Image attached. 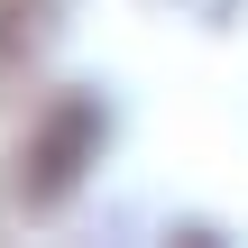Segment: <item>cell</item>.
Instances as JSON below:
<instances>
[{
  "instance_id": "cell-1",
  "label": "cell",
  "mask_w": 248,
  "mask_h": 248,
  "mask_svg": "<svg viewBox=\"0 0 248 248\" xmlns=\"http://www.w3.org/2000/svg\"><path fill=\"white\" fill-rule=\"evenodd\" d=\"M101 147H110V101H101L92 83L46 92V101H37V120L18 129V147H9V202H18L28 221L64 212V202L92 184Z\"/></svg>"
}]
</instances>
